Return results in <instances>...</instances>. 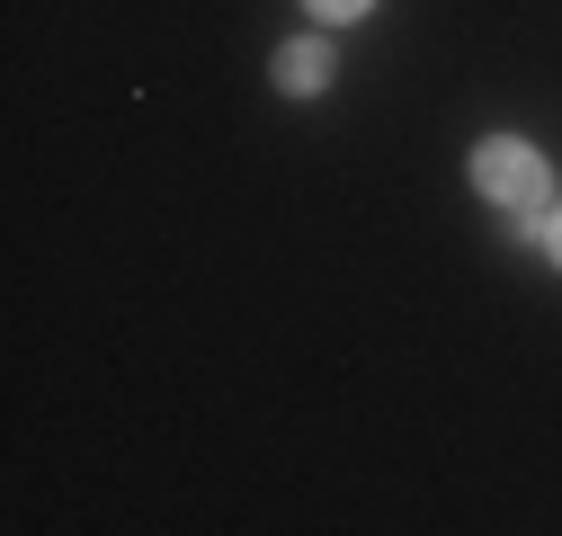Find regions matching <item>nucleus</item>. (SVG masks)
<instances>
[{
  "instance_id": "1",
  "label": "nucleus",
  "mask_w": 562,
  "mask_h": 536,
  "mask_svg": "<svg viewBox=\"0 0 562 536\" xmlns=\"http://www.w3.org/2000/svg\"><path fill=\"white\" fill-rule=\"evenodd\" d=\"M464 170H473V188L491 197V206L518 215L527 242H544V224H553V161L527 144V134H482Z\"/></svg>"
},
{
  "instance_id": "2",
  "label": "nucleus",
  "mask_w": 562,
  "mask_h": 536,
  "mask_svg": "<svg viewBox=\"0 0 562 536\" xmlns=\"http://www.w3.org/2000/svg\"><path fill=\"white\" fill-rule=\"evenodd\" d=\"M277 90L286 99H322L330 90V36H286L277 45Z\"/></svg>"
},
{
  "instance_id": "3",
  "label": "nucleus",
  "mask_w": 562,
  "mask_h": 536,
  "mask_svg": "<svg viewBox=\"0 0 562 536\" xmlns=\"http://www.w3.org/2000/svg\"><path fill=\"white\" fill-rule=\"evenodd\" d=\"M304 10H313L322 27H348V19H367V10H375V0H304Z\"/></svg>"
},
{
  "instance_id": "4",
  "label": "nucleus",
  "mask_w": 562,
  "mask_h": 536,
  "mask_svg": "<svg viewBox=\"0 0 562 536\" xmlns=\"http://www.w3.org/2000/svg\"><path fill=\"white\" fill-rule=\"evenodd\" d=\"M544 250H553V268H562V206H553V224H544Z\"/></svg>"
}]
</instances>
